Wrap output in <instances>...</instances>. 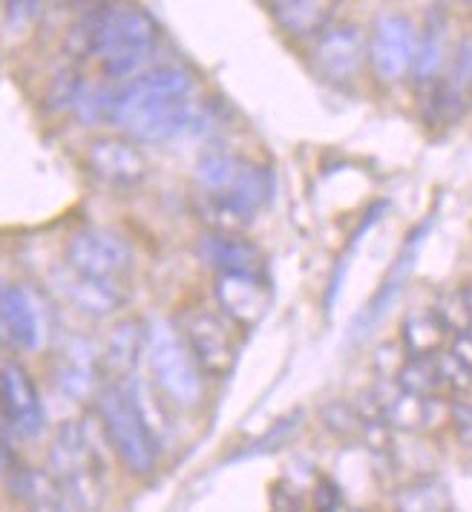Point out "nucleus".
Segmentation results:
<instances>
[{
    "label": "nucleus",
    "instance_id": "nucleus-1",
    "mask_svg": "<svg viewBox=\"0 0 472 512\" xmlns=\"http://www.w3.org/2000/svg\"><path fill=\"white\" fill-rule=\"evenodd\" d=\"M193 179L199 187L196 213L208 225V233H242L271 199L274 170L236 153H205Z\"/></svg>",
    "mask_w": 472,
    "mask_h": 512
},
{
    "label": "nucleus",
    "instance_id": "nucleus-2",
    "mask_svg": "<svg viewBox=\"0 0 472 512\" xmlns=\"http://www.w3.org/2000/svg\"><path fill=\"white\" fill-rule=\"evenodd\" d=\"M110 121L147 144L185 136L202 121L193 98V78L179 67L144 72L118 90Z\"/></svg>",
    "mask_w": 472,
    "mask_h": 512
},
{
    "label": "nucleus",
    "instance_id": "nucleus-3",
    "mask_svg": "<svg viewBox=\"0 0 472 512\" xmlns=\"http://www.w3.org/2000/svg\"><path fill=\"white\" fill-rule=\"evenodd\" d=\"M95 415L101 420V432L113 446L118 461L139 478L153 475L162 455V443L144 418L133 383L130 380L104 383L95 395Z\"/></svg>",
    "mask_w": 472,
    "mask_h": 512
},
{
    "label": "nucleus",
    "instance_id": "nucleus-4",
    "mask_svg": "<svg viewBox=\"0 0 472 512\" xmlns=\"http://www.w3.org/2000/svg\"><path fill=\"white\" fill-rule=\"evenodd\" d=\"M49 478L64 489L84 512H95L107 495V469L93 435L78 420H70L58 429L49 446Z\"/></svg>",
    "mask_w": 472,
    "mask_h": 512
},
{
    "label": "nucleus",
    "instance_id": "nucleus-5",
    "mask_svg": "<svg viewBox=\"0 0 472 512\" xmlns=\"http://www.w3.org/2000/svg\"><path fill=\"white\" fill-rule=\"evenodd\" d=\"M159 26L139 6H101L95 58L107 78H127L153 55Z\"/></svg>",
    "mask_w": 472,
    "mask_h": 512
},
{
    "label": "nucleus",
    "instance_id": "nucleus-6",
    "mask_svg": "<svg viewBox=\"0 0 472 512\" xmlns=\"http://www.w3.org/2000/svg\"><path fill=\"white\" fill-rule=\"evenodd\" d=\"M147 328H150L147 357L156 386L170 403L182 409L199 406L205 397V372L193 357L188 340L170 320H153Z\"/></svg>",
    "mask_w": 472,
    "mask_h": 512
},
{
    "label": "nucleus",
    "instance_id": "nucleus-7",
    "mask_svg": "<svg viewBox=\"0 0 472 512\" xmlns=\"http://www.w3.org/2000/svg\"><path fill=\"white\" fill-rule=\"evenodd\" d=\"M64 259L72 271L93 277V280L118 282L133 271V248L113 228L87 225L70 233Z\"/></svg>",
    "mask_w": 472,
    "mask_h": 512
},
{
    "label": "nucleus",
    "instance_id": "nucleus-8",
    "mask_svg": "<svg viewBox=\"0 0 472 512\" xmlns=\"http://www.w3.org/2000/svg\"><path fill=\"white\" fill-rule=\"evenodd\" d=\"M418 29L401 12H383L375 18L366 41V61L380 81H398L415 67Z\"/></svg>",
    "mask_w": 472,
    "mask_h": 512
},
{
    "label": "nucleus",
    "instance_id": "nucleus-9",
    "mask_svg": "<svg viewBox=\"0 0 472 512\" xmlns=\"http://www.w3.org/2000/svg\"><path fill=\"white\" fill-rule=\"evenodd\" d=\"M182 337L188 340L193 357L199 360L202 372L219 380L234 369L236 337L234 323L208 308H193L182 317Z\"/></svg>",
    "mask_w": 472,
    "mask_h": 512
},
{
    "label": "nucleus",
    "instance_id": "nucleus-10",
    "mask_svg": "<svg viewBox=\"0 0 472 512\" xmlns=\"http://www.w3.org/2000/svg\"><path fill=\"white\" fill-rule=\"evenodd\" d=\"M87 170L93 173L101 185L113 190H133L147 179V156L139 150V144L121 136H101L90 141L87 147Z\"/></svg>",
    "mask_w": 472,
    "mask_h": 512
},
{
    "label": "nucleus",
    "instance_id": "nucleus-11",
    "mask_svg": "<svg viewBox=\"0 0 472 512\" xmlns=\"http://www.w3.org/2000/svg\"><path fill=\"white\" fill-rule=\"evenodd\" d=\"M0 395H3V426L21 441L41 435L47 412L32 377L21 363L6 360L0 372Z\"/></svg>",
    "mask_w": 472,
    "mask_h": 512
},
{
    "label": "nucleus",
    "instance_id": "nucleus-12",
    "mask_svg": "<svg viewBox=\"0 0 472 512\" xmlns=\"http://www.w3.org/2000/svg\"><path fill=\"white\" fill-rule=\"evenodd\" d=\"M366 61V38L354 24L326 29L314 49V70L329 84H349Z\"/></svg>",
    "mask_w": 472,
    "mask_h": 512
},
{
    "label": "nucleus",
    "instance_id": "nucleus-13",
    "mask_svg": "<svg viewBox=\"0 0 472 512\" xmlns=\"http://www.w3.org/2000/svg\"><path fill=\"white\" fill-rule=\"evenodd\" d=\"M196 254L219 277H265V256L242 233H205Z\"/></svg>",
    "mask_w": 472,
    "mask_h": 512
},
{
    "label": "nucleus",
    "instance_id": "nucleus-14",
    "mask_svg": "<svg viewBox=\"0 0 472 512\" xmlns=\"http://www.w3.org/2000/svg\"><path fill=\"white\" fill-rule=\"evenodd\" d=\"M213 291L234 326L254 328L271 308V288L265 277H216Z\"/></svg>",
    "mask_w": 472,
    "mask_h": 512
},
{
    "label": "nucleus",
    "instance_id": "nucleus-15",
    "mask_svg": "<svg viewBox=\"0 0 472 512\" xmlns=\"http://www.w3.org/2000/svg\"><path fill=\"white\" fill-rule=\"evenodd\" d=\"M52 288L67 300V303L87 314V317H107L124 305V294L118 288V282L93 280L84 277L78 271H72L70 265H64L61 271L52 274Z\"/></svg>",
    "mask_w": 472,
    "mask_h": 512
},
{
    "label": "nucleus",
    "instance_id": "nucleus-16",
    "mask_svg": "<svg viewBox=\"0 0 472 512\" xmlns=\"http://www.w3.org/2000/svg\"><path fill=\"white\" fill-rule=\"evenodd\" d=\"M432 219L435 216H429L421 228H415V231L406 236V242H403L401 254H398V259L392 262V268H389V274L383 277V282H380L378 294L369 300V305H366V311L357 317V323H354V334L360 337V334H369V328L378 323L380 317L386 314V308L398 300V294L403 291V285H406V277H409V271L415 268V256H418V248H421V242H424L426 231H429V225H432Z\"/></svg>",
    "mask_w": 472,
    "mask_h": 512
},
{
    "label": "nucleus",
    "instance_id": "nucleus-17",
    "mask_svg": "<svg viewBox=\"0 0 472 512\" xmlns=\"http://www.w3.org/2000/svg\"><path fill=\"white\" fill-rule=\"evenodd\" d=\"M0 328L6 346L18 351L38 349L41 343V317L35 300L29 297L24 285H3L0 291Z\"/></svg>",
    "mask_w": 472,
    "mask_h": 512
},
{
    "label": "nucleus",
    "instance_id": "nucleus-18",
    "mask_svg": "<svg viewBox=\"0 0 472 512\" xmlns=\"http://www.w3.org/2000/svg\"><path fill=\"white\" fill-rule=\"evenodd\" d=\"M147 343H150V328L144 326L142 320H136V317L118 320L107 337L101 366L113 374V380H133L139 360L147 351Z\"/></svg>",
    "mask_w": 472,
    "mask_h": 512
},
{
    "label": "nucleus",
    "instance_id": "nucleus-19",
    "mask_svg": "<svg viewBox=\"0 0 472 512\" xmlns=\"http://www.w3.org/2000/svg\"><path fill=\"white\" fill-rule=\"evenodd\" d=\"M95 374H98V357H95L93 343L72 337L64 349L58 351V366H55V383L64 395L81 397L93 392Z\"/></svg>",
    "mask_w": 472,
    "mask_h": 512
},
{
    "label": "nucleus",
    "instance_id": "nucleus-20",
    "mask_svg": "<svg viewBox=\"0 0 472 512\" xmlns=\"http://www.w3.org/2000/svg\"><path fill=\"white\" fill-rule=\"evenodd\" d=\"M380 415L389 429H401V432H421L435 426L438 418L444 415L441 403L435 397H418L406 395V392H395L392 397H378Z\"/></svg>",
    "mask_w": 472,
    "mask_h": 512
},
{
    "label": "nucleus",
    "instance_id": "nucleus-21",
    "mask_svg": "<svg viewBox=\"0 0 472 512\" xmlns=\"http://www.w3.org/2000/svg\"><path fill=\"white\" fill-rule=\"evenodd\" d=\"M449 334L452 331L435 314V308H415L403 317L401 346L406 357H438Z\"/></svg>",
    "mask_w": 472,
    "mask_h": 512
},
{
    "label": "nucleus",
    "instance_id": "nucleus-22",
    "mask_svg": "<svg viewBox=\"0 0 472 512\" xmlns=\"http://www.w3.org/2000/svg\"><path fill=\"white\" fill-rule=\"evenodd\" d=\"M334 6L320 3V0H277L271 3V18L283 29L285 35L294 38H308L326 32Z\"/></svg>",
    "mask_w": 472,
    "mask_h": 512
},
{
    "label": "nucleus",
    "instance_id": "nucleus-23",
    "mask_svg": "<svg viewBox=\"0 0 472 512\" xmlns=\"http://www.w3.org/2000/svg\"><path fill=\"white\" fill-rule=\"evenodd\" d=\"M447 58V12L444 6H429L426 12V26L418 41V55H415V78L418 81H432L441 64Z\"/></svg>",
    "mask_w": 472,
    "mask_h": 512
},
{
    "label": "nucleus",
    "instance_id": "nucleus-24",
    "mask_svg": "<svg viewBox=\"0 0 472 512\" xmlns=\"http://www.w3.org/2000/svg\"><path fill=\"white\" fill-rule=\"evenodd\" d=\"M398 389L406 395L435 397L441 389V374H438V357H406L403 369L398 372Z\"/></svg>",
    "mask_w": 472,
    "mask_h": 512
},
{
    "label": "nucleus",
    "instance_id": "nucleus-25",
    "mask_svg": "<svg viewBox=\"0 0 472 512\" xmlns=\"http://www.w3.org/2000/svg\"><path fill=\"white\" fill-rule=\"evenodd\" d=\"M395 512H449L447 489L432 478L415 481L395 498Z\"/></svg>",
    "mask_w": 472,
    "mask_h": 512
},
{
    "label": "nucleus",
    "instance_id": "nucleus-26",
    "mask_svg": "<svg viewBox=\"0 0 472 512\" xmlns=\"http://www.w3.org/2000/svg\"><path fill=\"white\" fill-rule=\"evenodd\" d=\"M118 90H110L107 84L101 81H84V90L75 101V116L81 118L87 127H93L104 118H113V104H116Z\"/></svg>",
    "mask_w": 472,
    "mask_h": 512
},
{
    "label": "nucleus",
    "instance_id": "nucleus-27",
    "mask_svg": "<svg viewBox=\"0 0 472 512\" xmlns=\"http://www.w3.org/2000/svg\"><path fill=\"white\" fill-rule=\"evenodd\" d=\"M464 110V93L455 90L449 81L432 87V93L426 95L424 118L429 124H455Z\"/></svg>",
    "mask_w": 472,
    "mask_h": 512
},
{
    "label": "nucleus",
    "instance_id": "nucleus-28",
    "mask_svg": "<svg viewBox=\"0 0 472 512\" xmlns=\"http://www.w3.org/2000/svg\"><path fill=\"white\" fill-rule=\"evenodd\" d=\"M84 90V81H81V75L78 70H58L52 78H49V87L47 95H44V107H47L49 113H64V110H75V101H78V95Z\"/></svg>",
    "mask_w": 472,
    "mask_h": 512
},
{
    "label": "nucleus",
    "instance_id": "nucleus-29",
    "mask_svg": "<svg viewBox=\"0 0 472 512\" xmlns=\"http://www.w3.org/2000/svg\"><path fill=\"white\" fill-rule=\"evenodd\" d=\"M323 423L329 429L331 435L337 438H363V415L354 403H346V400H331L329 406H323Z\"/></svg>",
    "mask_w": 472,
    "mask_h": 512
},
{
    "label": "nucleus",
    "instance_id": "nucleus-30",
    "mask_svg": "<svg viewBox=\"0 0 472 512\" xmlns=\"http://www.w3.org/2000/svg\"><path fill=\"white\" fill-rule=\"evenodd\" d=\"M98 21H101V6H93L84 18H78L75 26L67 32L64 49L75 58H95V38H98Z\"/></svg>",
    "mask_w": 472,
    "mask_h": 512
},
{
    "label": "nucleus",
    "instance_id": "nucleus-31",
    "mask_svg": "<svg viewBox=\"0 0 472 512\" xmlns=\"http://www.w3.org/2000/svg\"><path fill=\"white\" fill-rule=\"evenodd\" d=\"M438 374H441V386H447L452 392H464L472 383V372L458 363L449 351H441L438 354Z\"/></svg>",
    "mask_w": 472,
    "mask_h": 512
},
{
    "label": "nucleus",
    "instance_id": "nucleus-32",
    "mask_svg": "<svg viewBox=\"0 0 472 512\" xmlns=\"http://www.w3.org/2000/svg\"><path fill=\"white\" fill-rule=\"evenodd\" d=\"M29 512H84V507L75 504L70 495L64 489L55 487V481H52V487L29 507Z\"/></svg>",
    "mask_w": 472,
    "mask_h": 512
},
{
    "label": "nucleus",
    "instance_id": "nucleus-33",
    "mask_svg": "<svg viewBox=\"0 0 472 512\" xmlns=\"http://www.w3.org/2000/svg\"><path fill=\"white\" fill-rule=\"evenodd\" d=\"M346 504L340 487L331 481V478H320L317 487H314V510L317 512H337Z\"/></svg>",
    "mask_w": 472,
    "mask_h": 512
},
{
    "label": "nucleus",
    "instance_id": "nucleus-34",
    "mask_svg": "<svg viewBox=\"0 0 472 512\" xmlns=\"http://www.w3.org/2000/svg\"><path fill=\"white\" fill-rule=\"evenodd\" d=\"M271 507H274V512H306L300 489L288 487L285 481H280L277 487L271 489Z\"/></svg>",
    "mask_w": 472,
    "mask_h": 512
},
{
    "label": "nucleus",
    "instance_id": "nucleus-35",
    "mask_svg": "<svg viewBox=\"0 0 472 512\" xmlns=\"http://www.w3.org/2000/svg\"><path fill=\"white\" fill-rule=\"evenodd\" d=\"M41 15V3H3V24H6V32L15 26H26L32 18H38Z\"/></svg>",
    "mask_w": 472,
    "mask_h": 512
},
{
    "label": "nucleus",
    "instance_id": "nucleus-36",
    "mask_svg": "<svg viewBox=\"0 0 472 512\" xmlns=\"http://www.w3.org/2000/svg\"><path fill=\"white\" fill-rule=\"evenodd\" d=\"M449 415H452V423H455V432H458V438L472 446V406L467 403H455L452 409H449Z\"/></svg>",
    "mask_w": 472,
    "mask_h": 512
},
{
    "label": "nucleus",
    "instance_id": "nucleus-37",
    "mask_svg": "<svg viewBox=\"0 0 472 512\" xmlns=\"http://www.w3.org/2000/svg\"><path fill=\"white\" fill-rule=\"evenodd\" d=\"M449 354H452L458 363H464V366L472 372V331H461V334H455Z\"/></svg>",
    "mask_w": 472,
    "mask_h": 512
},
{
    "label": "nucleus",
    "instance_id": "nucleus-38",
    "mask_svg": "<svg viewBox=\"0 0 472 512\" xmlns=\"http://www.w3.org/2000/svg\"><path fill=\"white\" fill-rule=\"evenodd\" d=\"M461 294H464V303H467V314H470V323H472V285H464V288H461Z\"/></svg>",
    "mask_w": 472,
    "mask_h": 512
}]
</instances>
